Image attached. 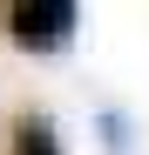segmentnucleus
I'll list each match as a JSON object with an SVG mask.
<instances>
[{
  "label": "nucleus",
  "instance_id": "2",
  "mask_svg": "<svg viewBox=\"0 0 149 155\" xmlns=\"http://www.w3.org/2000/svg\"><path fill=\"white\" fill-rule=\"evenodd\" d=\"M102 135H109V148H129V121H122V115H102Z\"/></svg>",
  "mask_w": 149,
  "mask_h": 155
},
{
  "label": "nucleus",
  "instance_id": "1",
  "mask_svg": "<svg viewBox=\"0 0 149 155\" xmlns=\"http://www.w3.org/2000/svg\"><path fill=\"white\" fill-rule=\"evenodd\" d=\"M0 27L20 54H61L81 34V7L74 0H14V7H0Z\"/></svg>",
  "mask_w": 149,
  "mask_h": 155
}]
</instances>
